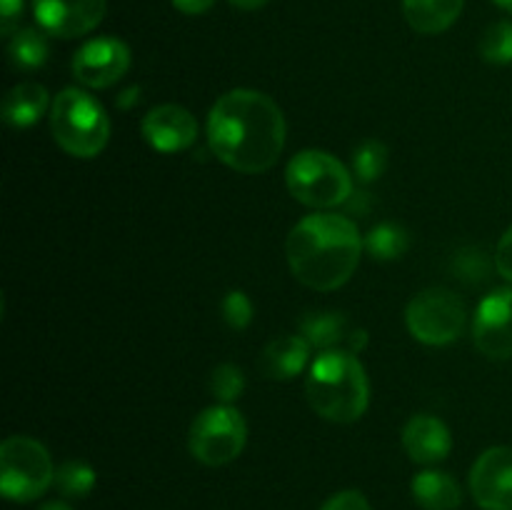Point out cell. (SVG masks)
Wrapping results in <instances>:
<instances>
[{"label": "cell", "instance_id": "1", "mask_svg": "<svg viewBox=\"0 0 512 510\" xmlns=\"http://www.w3.org/2000/svg\"><path fill=\"white\" fill-rule=\"evenodd\" d=\"M208 145L215 158L238 173H265L285 148L283 110L260 90H230L210 110Z\"/></svg>", "mask_w": 512, "mask_h": 510}, {"label": "cell", "instance_id": "2", "mask_svg": "<svg viewBox=\"0 0 512 510\" xmlns=\"http://www.w3.org/2000/svg\"><path fill=\"white\" fill-rule=\"evenodd\" d=\"M363 248L358 225L340 213L308 215L285 240V255L293 275L320 293L338 290L353 278Z\"/></svg>", "mask_w": 512, "mask_h": 510}, {"label": "cell", "instance_id": "3", "mask_svg": "<svg viewBox=\"0 0 512 510\" xmlns=\"http://www.w3.org/2000/svg\"><path fill=\"white\" fill-rule=\"evenodd\" d=\"M308 403L320 418L348 425L365 415L370 403V383L363 363L350 350H323L310 365L305 380Z\"/></svg>", "mask_w": 512, "mask_h": 510}, {"label": "cell", "instance_id": "4", "mask_svg": "<svg viewBox=\"0 0 512 510\" xmlns=\"http://www.w3.org/2000/svg\"><path fill=\"white\" fill-rule=\"evenodd\" d=\"M50 130L68 155L95 158L108 145L110 120L93 95L80 88H65L50 105Z\"/></svg>", "mask_w": 512, "mask_h": 510}, {"label": "cell", "instance_id": "5", "mask_svg": "<svg viewBox=\"0 0 512 510\" xmlns=\"http://www.w3.org/2000/svg\"><path fill=\"white\" fill-rule=\"evenodd\" d=\"M290 195L308 208H335L353 195V175L335 155L325 150H303L285 168Z\"/></svg>", "mask_w": 512, "mask_h": 510}, {"label": "cell", "instance_id": "6", "mask_svg": "<svg viewBox=\"0 0 512 510\" xmlns=\"http://www.w3.org/2000/svg\"><path fill=\"white\" fill-rule=\"evenodd\" d=\"M55 483L48 448L28 435H10L0 445V490L13 503L38 500Z\"/></svg>", "mask_w": 512, "mask_h": 510}, {"label": "cell", "instance_id": "7", "mask_svg": "<svg viewBox=\"0 0 512 510\" xmlns=\"http://www.w3.org/2000/svg\"><path fill=\"white\" fill-rule=\"evenodd\" d=\"M245 440H248V425L240 410L233 405H213L205 408L193 420L188 433V448L198 463L220 468L228 465L243 453Z\"/></svg>", "mask_w": 512, "mask_h": 510}, {"label": "cell", "instance_id": "8", "mask_svg": "<svg viewBox=\"0 0 512 510\" xmlns=\"http://www.w3.org/2000/svg\"><path fill=\"white\" fill-rule=\"evenodd\" d=\"M465 305L460 295L448 288H428L415 295L405 308V325L423 345H448L463 335Z\"/></svg>", "mask_w": 512, "mask_h": 510}, {"label": "cell", "instance_id": "9", "mask_svg": "<svg viewBox=\"0 0 512 510\" xmlns=\"http://www.w3.org/2000/svg\"><path fill=\"white\" fill-rule=\"evenodd\" d=\"M473 340L488 358H512V288H498L480 300L473 318Z\"/></svg>", "mask_w": 512, "mask_h": 510}, {"label": "cell", "instance_id": "10", "mask_svg": "<svg viewBox=\"0 0 512 510\" xmlns=\"http://www.w3.org/2000/svg\"><path fill=\"white\" fill-rule=\"evenodd\" d=\"M130 68V48L118 38H95L73 55V75L85 88H110Z\"/></svg>", "mask_w": 512, "mask_h": 510}, {"label": "cell", "instance_id": "11", "mask_svg": "<svg viewBox=\"0 0 512 510\" xmlns=\"http://www.w3.org/2000/svg\"><path fill=\"white\" fill-rule=\"evenodd\" d=\"M105 0H33L40 30L53 38L73 40L88 35L105 18Z\"/></svg>", "mask_w": 512, "mask_h": 510}, {"label": "cell", "instance_id": "12", "mask_svg": "<svg viewBox=\"0 0 512 510\" xmlns=\"http://www.w3.org/2000/svg\"><path fill=\"white\" fill-rule=\"evenodd\" d=\"M470 493L483 510H512V448H488L470 470Z\"/></svg>", "mask_w": 512, "mask_h": 510}, {"label": "cell", "instance_id": "13", "mask_svg": "<svg viewBox=\"0 0 512 510\" xmlns=\"http://www.w3.org/2000/svg\"><path fill=\"white\" fill-rule=\"evenodd\" d=\"M140 133L158 153H180L198 140V120L183 105H158L143 118Z\"/></svg>", "mask_w": 512, "mask_h": 510}, {"label": "cell", "instance_id": "14", "mask_svg": "<svg viewBox=\"0 0 512 510\" xmlns=\"http://www.w3.org/2000/svg\"><path fill=\"white\" fill-rule=\"evenodd\" d=\"M403 448L418 465H435L453 450V435L448 425L428 413H418L405 423Z\"/></svg>", "mask_w": 512, "mask_h": 510}, {"label": "cell", "instance_id": "15", "mask_svg": "<svg viewBox=\"0 0 512 510\" xmlns=\"http://www.w3.org/2000/svg\"><path fill=\"white\" fill-rule=\"evenodd\" d=\"M310 343L303 335H283L265 345L258 358V370L268 380H293L305 370L310 358Z\"/></svg>", "mask_w": 512, "mask_h": 510}, {"label": "cell", "instance_id": "16", "mask_svg": "<svg viewBox=\"0 0 512 510\" xmlns=\"http://www.w3.org/2000/svg\"><path fill=\"white\" fill-rule=\"evenodd\" d=\"M465 0H403L410 28L423 35L445 33L463 13Z\"/></svg>", "mask_w": 512, "mask_h": 510}, {"label": "cell", "instance_id": "17", "mask_svg": "<svg viewBox=\"0 0 512 510\" xmlns=\"http://www.w3.org/2000/svg\"><path fill=\"white\" fill-rule=\"evenodd\" d=\"M48 90L40 83H20L8 90L3 100V120L10 128H30L48 110Z\"/></svg>", "mask_w": 512, "mask_h": 510}, {"label": "cell", "instance_id": "18", "mask_svg": "<svg viewBox=\"0 0 512 510\" xmlns=\"http://www.w3.org/2000/svg\"><path fill=\"white\" fill-rule=\"evenodd\" d=\"M413 498L425 510H455L463 503L460 485L453 475L440 473V470H423L413 478Z\"/></svg>", "mask_w": 512, "mask_h": 510}, {"label": "cell", "instance_id": "19", "mask_svg": "<svg viewBox=\"0 0 512 510\" xmlns=\"http://www.w3.org/2000/svg\"><path fill=\"white\" fill-rule=\"evenodd\" d=\"M350 323L338 310H315L300 320V335L310 343V348L335 350L345 348V340L350 335Z\"/></svg>", "mask_w": 512, "mask_h": 510}, {"label": "cell", "instance_id": "20", "mask_svg": "<svg viewBox=\"0 0 512 510\" xmlns=\"http://www.w3.org/2000/svg\"><path fill=\"white\" fill-rule=\"evenodd\" d=\"M50 58V45L48 33L38 28H20L10 35L8 43V60L15 70H38L48 63Z\"/></svg>", "mask_w": 512, "mask_h": 510}, {"label": "cell", "instance_id": "21", "mask_svg": "<svg viewBox=\"0 0 512 510\" xmlns=\"http://www.w3.org/2000/svg\"><path fill=\"white\" fill-rule=\"evenodd\" d=\"M365 250L373 260H383V263H390V260H398L408 253L410 248V235L403 225L398 223H380L365 235L363 240Z\"/></svg>", "mask_w": 512, "mask_h": 510}, {"label": "cell", "instance_id": "22", "mask_svg": "<svg viewBox=\"0 0 512 510\" xmlns=\"http://www.w3.org/2000/svg\"><path fill=\"white\" fill-rule=\"evenodd\" d=\"M95 480H98V475H95L93 465H88L85 460H65L55 470V488L65 498H85V495L93 493Z\"/></svg>", "mask_w": 512, "mask_h": 510}, {"label": "cell", "instance_id": "23", "mask_svg": "<svg viewBox=\"0 0 512 510\" xmlns=\"http://www.w3.org/2000/svg\"><path fill=\"white\" fill-rule=\"evenodd\" d=\"M388 168V145L380 140H363L353 150V175L360 183H375Z\"/></svg>", "mask_w": 512, "mask_h": 510}, {"label": "cell", "instance_id": "24", "mask_svg": "<svg viewBox=\"0 0 512 510\" xmlns=\"http://www.w3.org/2000/svg\"><path fill=\"white\" fill-rule=\"evenodd\" d=\"M480 58L493 65L512 63V20L493 23L480 38Z\"/></svg>", "mask_w": 512, "mask_h": 510}, {"label": "cell", "instance_id": "25", "mask_svg": "<svg viewBox=\"0 0 512 510\" xmlns=\"http://www.w3.org/2000/svg\"><path fill=\"white\" fill-rule=\"evenodd\" d=\"M245 390V375L238 365L233 363H220L215 365L210 373V393L218 403L233 405L235 400L243 395Z\"/></svg>", "mask_w": 512, "mask_h": 510}, {"label": "cell", "instance_id": "26", "mask_svg": "<svg viewBox=\"0 0 512 510\" xmlns=\"http://www.w3.org/2000/svg\"><path fill=\"white\" fill-rule=\"evenodd\" d=\"M453 273L455 278L465 280L470 285L485 283L490 275V260L483 248H463L453 258Z\"/></svg>", "mask_w": 512, "mask_h": 510}, {"label": "cell", "instance_id": "27", "mask_svg": "<svg viewBox=\"0 0 512 510\" xmlns=\"http://www.w3.org/2000/svg\"><path fill=\"white\" fill-rule=\"evenodd\" d=\"M220 313H223L225 325L230 330H245L253 323V300L243 290H230V293H225L223 303H220Z\"/></svg>", "mask_w": 512, "mask_h": 510}, {"label": "cell", "instance_id": "28", "mask_svg": "<svg viewBox=\"0 0 512 510\" xmlns=\"http://www.w3.org/2000/svg\"><path fill=\"white\" fill-rule=\"evenodd\" d=\"M320 510H373L368 498L360 490H340L333 498H328Z\"/></svg>", "mask_w": 512, "mask_h": 510}, {"label": "cell", "instance_id": "29", "mask_svg": "<svg viewBox=\"0 0 512 510\" xmlns=\"http://www.w3.org/2000/svg\"><path fill=\"white\" fill-rule=\"evenodd\" d=\"M495 268L508 283H512V225L500 238L498 250H495Z\"/></svg>", "mask_w": 512, "mask_h": 510}, {"label": "cell", "instance_id": "30", "mask_svg": "<svg viewBox=\"0 0 512 510\" xmlns=\"http://www.w3.org/2000/svg\"><path fill=\"white\" fill-rule=\"evenodd\" d=\"M20 15H23V0H0V33L5 38L15 33Z\"/></svg>", "mask_w": 512, "mask_h": 510}, {"label": "cell", "instance_id": "31", "mask_svg": "<svg viewBox=\"0 0 512 510\" xmlns=\"http://www.w3.org/2000/svg\"><path fill=\"white\" fill-rule=\"evenodd\" d=\"M175 8L185 15H203L215 5V0H173Z\"/></svg>", "mask_w": 512, "mask_h": 510}, {"label": "cell", "instance_id": "32", "mask_svg": "<svg viewBox=\"0 0 512 510\" xmlns=\"http://www.w3.org/2000/svg\"><path fill=\"white\" fill-rule=\"evenodd\" d=\"M368 345V333L365 330H350L348 340H345V348L343 350H350L353 355H358L360 350Z\"/></svg>", "mask_w": 512, "mask_h": 510}, {"label": "cell", "instance_id": "33", "mask_svg": "<svg viewBox=\"0 0 512 510\" xmlns=\"http://www.w3.org/2000/svg\"><path fill=\"white\" fill-rule=\"evenodd\" d=\"M228 3L238 10H258V8H263L268 0H228Z\"/></svg>", "mask_w": 512, "mask_h": 510}, {"label": "cell", "instance_id": "34", "mask_svg": "<svg viewBox=\"0 0 512 510\" xmlns=\"http://www.w3.org/2000/svg\"><path fill=\"white\" fill-rule=\"evenodd\" d=\"M40 510H73V508H70V505H65V503H45Z\"/></svg>", "mask_w": 512, "mask_h": 510}, {"label": "cell", "instance_id": "35", "mask_svg": "<svg viewBox=\"0 0 512 510\" xmlns=\"http://www.w3.org/2000/svg\"><path fill=\"white\" fill-rule=\"evenodd\" d=\"M495 5H500L503 10H508V13H512V0H493Z\"/></svg>", "mask_w": 512, "mask_h": 510}]
</instances>
